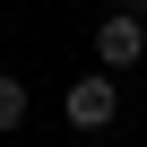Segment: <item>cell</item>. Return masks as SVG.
Masks as SVG:
<instances>
[{"label":"cell","instance_id":"obj_1","mask_svg":"<svg viewBox=\"0 0 147 147\" xmlns=\"http://www.w3.org/2000/svg\"><path fill=\"white\" fill-rule=\"evenodd\" d=\"M61 121L69 130H113L121 121V87H113V69H95V78H78L61 95Z\"/></svg>","mask_w":147,"mask_h":147},{"label":"cell","instance_id":"obj_2","mask_svg":"<svg viewBox=\"0 0 147 147\" xmlns=\"http://www.w3.org/2000/svg\"><path fill=\"white\" fill-rule=\"evenodd\" d=\"M95 61L113 69V78H121V69H138V61H147V18H121V9H113V18L95 26Z\"/></svg>","mask_w":147,"mask_h":147},{"label":"cell","instance_id":"obj_3","mask_svg":"<svg viewBox=\"0 0 147 147\" xmlns=\"http://www.w3.org/2000/svg\"><path fill=\"white\" fill-rule=\"evenodd\" d=\"M26 104H35V95H26V78H18V69H0V130H18V121H26Z\"/></svg>","mask_w":147,"mask_h":147},{"label":"cell","instance_id":"obj_4","mask_svg":"<svg viewBox=\"0 0 147 147\" xmlns=\"http://www.w3.org/2000/svg\"><path fill=\"white\" fill-rule=\"evenodd\" d=\"M113 9H121V18H147V0H113Z\"/></svg>","mask_w":147,"mask_h":147}]
</instances>
